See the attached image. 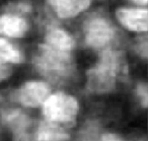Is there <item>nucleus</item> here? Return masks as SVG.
Wrapping results in <instances>:
<instances>
[{
    "mask_svg": "<svg viewBox=\"0 0 148 141\" xmlns=\"http://www.w3.org/2000/svg\"><path fill=\"white\" fill-rule=\"evenodd\" d=\"M126 67L125 58L121 51L113 48L103 50L97 64L87 71V89L95 94L112 91L118 77L126 73Z\"/></svg>",
    "mask_w": 148,
    "mask_h": 141,
    "instance_id": "nucleus-1",
    "label": "nucleus"
},
{
    "mask_svg": "<svg viewBox=\"0 0 148 141\" xmlns=\"http://www.w3.org/2000/svg\"><path fill=\"white\" fill-rule=\"evenodd\" d=\"M36 69L53 83H65L75 73V64L70 52L60 51L42 44L34 56Z\"/></svg>",
    "mask_w": 148,
    "mask_h": 141,
    "instance_id": "nucleus-2",
    "label": "nucleus"
},
{
    "mask_svg": "<svg viewBox=\"0 0 148 141\" xmlns=\"http://www.w3.org/2000/svg\"><path fill=\"white\" fill-rule=\"evenodd\" d=\"M42 106L45 120L61 126L73 125L79 111L76 98L61 91L49 94Z\"/></svg>",
    "mask_w": 148,
    "mask_h": 141,
    "instance_id": "nucleus-3",
    "label": "nucleus"
},
{
    "mask_svg": "<svg viewBox=\"0 0 148 141\" xmlns=\"http://www.w3.org/2000/svg\"><path fill=\"white\" fill-rule=\"evenodd\" d=\"M84 39L88 47L103 51L115 43L117 31L105 15L95 14L84 23Z\"/></svg>",
    "mask_w": 148,
    "mask_h": 141,
    "instance_id": "nucleus-4",
    "label": "nucleus"
},
{
    "mask_svg": "<svg viewBox=\"0 0 148 141\" xmlns=\"http://www.w3.org/2000/svg\"><path fill=\"white\" fill-rule=\"evenodd\" d=\"M50 94V86L44 81H27L16 91H13V100L27 108L41 106Z\"/></svg>",
    "mask_w": 148,
    "mask_h": 141,
    "instance_id": "nucleus-5",
    "label": "nucleus"
},
{
    "mask_svg": "<svg viewBox=\"0 0 148 141\" xmlns=\"http://www.w3.org/2000/svg\"><path fill=\"white\" fill-rule=\"evenodd\" d=\"M148 12L145 8H120L117 10L119 21L129 31L146 32Z\"/></svg>",
    "mask_w": 148,
    "mask_h": 141,
    "instance_id": "nucleus-6",
    "label": "nucleus"
},
{
    "mask_svg": "<svg viewBox=\"0 0 148 141\" xmlns=\"http://www.w3.org/2000/svg\"><path fill=\"white\" fill-rule=\"evenodd\" d=\"M0 121L4 126L14 133L31 129L33 125L32 119L16 108H2L0 110Z\"/></svg>",
    "mask_w": 148,
    "mask_h": 141,
    "instance_id": "nucleus-7",
    "label": "nucleus"
},
{
    "mask_svg": "<svg viewBox=\"0 0 148 141\" xmlns=\"http://www.w3.org/2000/svg\"><path fill=\"white\" fill-rule=\"evenodd\" d=\"M60 19H71L89 7L91 0H47Z\"/></svg>",
    "mask_w": 148,
    "mask_h": 141,
    "instance_id": "nucleus-8",
    "label": "nucleus"
},
{
    "mask_svg": "<svg viewBox=\"0 0 148 141\" xmlns=\"http://www.w3.org/2000/svg\"><path fill=\"white\" fill-rule=\"evenodd\" d=\"M27 30L29 23L21 15L14 13L0 15V34L10 38H21Z\"/></svg>",
    "mask_w": 148,
    "mask_h": 141,
    "instance_id": "nucleus-9",
    "label": "nucleus"
},
{
    "mask_svg": "<svg viewBox=\"0 0 148 141\" xmlns=\"http://www.w3.org/2000/svg\"><path fill=\"white\" fill-rule=\"evenodd\" d=\"M37 141H70V135L61 125L45 120L34 132Z\"/></svg>",
    "mask_w": 148,
    "mask_h": 141,
    "instance_id": "nucleus-10",
    "label": "nucleus"
},
{
    "mask_svg": "<svg viewBox=\"0 0 148 141\" xmlns=\"http://www.w3.org/2000/svg\"><path fill=\"white\" fill-rule=\"evenodd\" d=\"M50 47L60 51L71 52L75 46L73 38L66 31L56 27H50L46 35V43Z\"/></svg>",
    "mask_w": 148,
    "mask_h": 141,
    "instance_id": "nucleus-11",
    "label": "nucleus"
},
{
    "mask_svg": "<svg viewBox=\"0 0 148 141\" xmlns=\"http://www.w3.org/2000/svg\"><path fill=\"white\" fill-rule=\"evenodd\" d=\"M23 61L21 51L7 40L0 38V64L21 63Z\"/></svg>",
    "mask_w": 148,
    "mask_h": 141,
    "instance_id": "nucleus-12",
    "label": "nucleus"
},
{
    "mask_svg": "<svg viewBox=\"0 0 148 141\" xmlns=\"http://www.w3.org/2000/svg\"><path fill=\"white\" fill-rule=\"evenodd\" d=\"M99 137L101 134L99 124L90 121L80 129L77 134L76 141H99Z\"/></svg>",
    "mask_w": 148,
    "mask_h": 141,
    "instance_id": "nucleus-13",
    "label": "nucleus"
},
{
    "mask_svg": "<svg viewBox=\"0 0 148 141\" xmlns=\"http://www.w3.org/2000/svg\"><path fill=\"white\" fill-rule=\"evenodd\" d=\"M135 51L138 53L140 57L146 59L148 55V43L147 37H140L135 44Z\"/></svg>",
    "mask_w": 148,
    "mask_h": 141,
    "instance_id": "nucleus-14",
    "label": "nucleus"
},
{
    "mask_svg": "<svg viewBox=\"0 0 148 141\" xmlns=\"http://www.w3.org/2000/svg\"><path fill=\"white\" fill-rule=\"evenodd\" d=\"M136 94H137V96L139 98L142 107H143V108H146V107H147V104H148L147 84L144 83V82H140V83H138L137 87H136Z\"/></svg>",
    "mask_w": 148,
    "mask_h": 141,
    "instance_id": "nucleus-15",
    "label": "nucleus"
},
{
    "mask_svg": "<svg viewBox=\"0 0 148 141\" xmlns=\"http://www.w3.org/2000/svg\"><path fill=\"white\" fill-rule=\"evenodd\" d=\"M8 10H11L14 12V14H21V13H29L32 10V6L27 2H16L11 3L9 5Z\"/></svg>",
    "mask_w": 148,
    "mask_h": 141,
    "instance_id": "nucleus-16",
    "label": "nucleus"
},
{
    "mask_svg": "<svg viewBox=\"0 0 148 141\" xmlns=\"http://www.w3.org/2000/svg\"><path fill=\"white\" fill-rule=\"evenodd\" d=\"M13 135H14L13 141H37L35 134L29 132V129L25 131H21V132L14 133Z\"/></svg>",
    "mask_w": 148,
    "mask_h": 141,
    "instance_id": "nucleus-17",
    "label": "nucleus"
},
{
    "mask_svg": "<svg viewBox=\"0 0 148 141\" xmlns=\"http://www.w3.org/2000/svg\"><path fill=\"white\" fill-rule=\"evenodd\" d=\"M11 74V68L7 64H0V82L8 78Z\"/></svg>",
    "mask_w": 148,
    "mask_h": 141,
    "instance_id": "nucleus-18",
    "label": "nucleus"
},
{
    "mask_svg": "<svg viewBox=\"0 0 148 141\" xmlns=\"http://www.w3.org/2000/svg\"><path fill=\"white\" fill-rule=\"evenodd\" d=\"M99 141H124L119 135L115 133H103L99 137Z\"/></svg>",
    "mask_w": 148,
    "mask_h": 141,
    "instance_id": "nucleus-19",
    "label": "nucleus"
},
{
    "mask_svg": "<svg viewBox=\"0 0 148 141\" xmlns=\"http://www.w3.org/2000/svg\"><path fill=\"white\" fill-rule=\"evenodd\" d=\"M131 1H133V2L137 3V4H140V5H146L148 0H131Z\"/></svg>",
    "mask_w": 148,
    "mask_h": 141,
    "instance_id": "nucleus-20",
    "label": "nucleus"
},
{
    "mask_svg": "<svg viewBox=\"0 0 148 141\" xmlns=\"http://www.w3.org/2000/svg\"><path fill=\"white\" fill-rule=\"evenodd\" d=\"M140 141H145V140H140Z\"/></svg>",
    "mask_w": 148,
    "mask_h": 141,
    "instance_id": "nucleus-21",
    "label": "nucleus"
}]
</instances>
